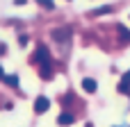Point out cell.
Returning <instances> with one entry per match:
<instances>
[{
    "mask_svg": "<svg viewBox=\"0 0 130 127\" xmlns=\"http://www.w3.org/2000/svg\"><path fill=\"white\" fill-rule=\"evenodd\" d=\"M7 52V45H0V55H5Z\"/></svg>",
    "mask_w": 130,
    "mask_h": 127,
    "instance_id": "13",
    "label": "cell"
},
{
    "mask_svg": "<svg viewBox=\"0 0 130 127\" xmlns=\"http://www.w3.org/2000/svg\"><path fill=\"white\" fill-rule=\"evenodd\" d=\"M73 120H75V116L71 111H64V114L57 116V125H73Z\"/></svg>",
    "mask_w": 130,
    "mask_h": 127,
    "instance_id": "4",
    "label": "cell"
},
{
    "mask_svg": "<svg viewBox=\"0 0 130 127\" xmlns=\"http://www.w3.org/2000/svg\"><path fill=\"white\" fill-rule=\"evenodd\" d=\"M34 57L41 61V66H53V64H50V52H48V48H46V45H39V48H37V52H34Z\"/></svg>",
    "mask_w": 130,
    "mask_h": 127,
    "instance_id": "1",
    "label": "cell"
},
{
    "mask_svg": "<svg viewBox=\"0 0 130 127\" xmlns=\"http://www.w3.org/2000/svg\"><path fill=\"white\" fill-rule=\"evenodd\" d=\"M2 77H5V75H2V66H0V80H2Z\"/></svg>",
    "mask_w": 130,
    "mask_h": 127,
    "instance_id": "15",
    "label": "cell"
},
{
    "mask_svg": "<svg viewBox=\"0 0 130 127\" xmlns=\"http://www.w3.org/2000/svg\"><path fill=\"white\" fill-rule=\"evenodd\" d=\"M130 91V84H126V82H119V93H128Z\"/></svg>",
    "mask_w": 130,
    "mask_h": 127,
    "instance_id": "10",
    "label": "cell"
},
{
    "mask_svg": "<svg viewBox=\"0 0 130 127\" xmlns=\"http://www.w3.org/2000/svg\"><path fill=\"white\" fill-rule=\"evenodd\" d=\"M53 39H55L57 43H59V41H62V43H66V41L71 39V30H69V27H62V30H53Z\"/></svg>",
    "mask_w": 130,
    "mask_h": 127,
    "instance_id": "3",
    "label": "cell"
},
{
    "mask_svg": "<svg viewBox=\"0 0 130 127\" xmlns=\"http://www.w3.org/2000/svg\"><path fill=\"white\" fill-rule=\"evenodd\" d=\"M5 82H7V86H18V77L16 75H9V77H2Z\"/></svg>",
    "mask_w": 130,
    "mask_h": 127,
    "instance_id": "6",
    "label": "cell"
},
{
    "mask_svg": "<svg viewBox=\"0 0 130 127\" xmlns=\"http://www.w3.org/2000/svg\"><path fill=\"white\" fill-rule=\"evenodd\" d=\"M48 107H50V100H48L46 95H39V98L34 100V111H37V114H46Z\"/></svg>",
    "mask_w": 130,
    "mask_h": 127,
    "instance_id": "2",
    "label": "cell"
},
{
    "mask_svg": "<svg viewBox=\"0 0 130 127\" xmlns=\"http://www.w3.org/2000/svg\"><path fill=\"white\" fill-rule=\"evenodd\" d=\"M110 11H112V7L107 5V7H101V9H96V11H91V14H94V16H103V14H110Z\"/></svg>",
    "mask_w": 130,
    "mask_h": 127,
    "instance_id": "8",
    "label": "cell"
},
{
    "mask_svg": "<svg viewBox=\"0 0 130 127\" xmlns=\"http://www.w3.org/2000/svg\"><path fill=\"white\" fill-rule=\"evenodd\" d=\"M37 2H39L41 7H46L48 11H53V9H55V2H53V0H37Z\"/></svg>",
    "mask_w": 130,
    "mask_h": 127,
    "instance_id": "7",
    "label": "cell"
},
{
    "mask_svg": "<svg viewBox=\"0 0 130 127\" xmlns=\"http://www.w3.org/2000/svg\"><path fill=\"white\" fill-rule=\"evenodd\" d=\"M119 34H121V39H123V41H130V32L123 27V25H119Z\"/></svg>",
    "mask_w": 130,
    "mask_h": 127,
    "instance_id": "9",
    "label": "cell"
},
{
    "mask_svg": "<svg viewBox=\"0 0 130 127\" xmlns=\"http://www.w3.org/2000/svg\"><path fill=\"white\" fill-rule=\"evenodd\" d=\"M25 2H27V0H16V5H25Z\"/></svg>",
    "mask_w": 130,
    "mask_h": 127,
    "instance_id": "14",
    "label": "cell"
},
{
    "mask_svg": "<svg viewBox=\"0 0 130 127\" xmlns=\"http://www.w3.org/2000/svg\"><path fill=\"white\" fill-rule=\"evenodd\" d=\"M18 45L25 48V45H27V36H18Z\"/></svg>",
    "mask_w": 130,
    "mask_h": 127,
    "instance_id": "11",
    "label": "cell"
},
{
    "mask_svg": "<svg viewBox=\"0 0 130 127\" xmlns=\"http://www.w3.org/2000/svg\"><path fill=\"white\" fill-rule=\"evenodd\" d=\"M121 82H126V84H130V70L126 73V75H123V80H121Z\"/></svg>",
    "mask_w": 130,
    "mask_h": 127,
    "instance_id": "12",
    "label": "cell"
},
{
    "mask_svg": "<svg viewBox=\"0 0 130 127\" xmlns=\"http://www.w3.org/2000/svg\"><path fill=\"white\" fill-rule=\"evenodd\" d=\"M82 89H85L87 93H96L98 84H96V80H91V77H85V80H82Z\"/></svg>",
    "mask_w": 130,
    "mask_h": 127,
    "instance_id": "5",
    "label": "cell"
}]
</instances>
